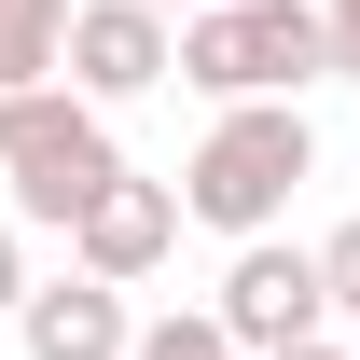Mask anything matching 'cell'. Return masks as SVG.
I'll list each match as a JSON object with an SVG mask.
<instances>
[{"mask_svg": "<svg viewBox=\"0 0 360 360\" xmlns=\"http://www.w3.org/2000/svg\"><path fill=\"white\" fill-rule=\"evenodd\" d=\"M167 84H194L208 111L222 97H305V84H333V28H319V0H180Z\"/></svg>", "mask_w": 360, "mask_h": 360, "instance_id": "6da1fadb", "label": "cell"}, {"mask_svg": "<svg viewBox=\"0 0 360 360\" xmlns=\"http://www.w3.org/2000/svg\"><path fill=\"white\" fill-rule=\"evenodd\" d=\"M305 180H319L305 97H222V125L194 139V167H180L167 194H180V222H208V236H264Z\"/></svg>", "mask_w": 360, "mask_h": 360, "instance_id": "7a4b0ae2", "label": "cell"}, {"mask_svg": "<svg viewBox=\"0 0 360 360\" xmlns=\"http://www.w3.org/2000/svg\"><path fill=\"white\" fill-rule=\"evenodd\" d=\"M111 167H125V139H111V111H97L84 84L42 70V84L0 97V208H14L28 236H70V208H84Z\"/></svg>", "mask_w": 360, "mask_h": 360, "instance_id": "3957f363", "label": "cell"}, {"mask_svg": "<svg viewBox=\"0 0 360 360\" xmlns=\"http://www.w3.org/2000/svg\"><path fill=\"white\" fill-rule=\"evenodd\" d=\"M208 319H222L236 347L264 360V347H291V333H333V291H319V250H291V236H236V264H222V291H208Z\"/></svg>", "mask_w": 360, "mask_h": 360, "instance_id": "277c9868", "label": "cell"}, {"mask_svg": "<svg viewBox=\"0 0 360 360\" xmlns=\"http://www.w3.org/2000/svg\"><path fill=\"white\" fill-rule=\"evenodd\" d=\"M167 250H180V194H167V180H139V167H111L84 208H70V264L111 277V291H139Z\"/></svg>", "mask_w": 360, "mask_h": 360, "instance_id": "5b68a950", "label": "cell"}, {"mask_svg": "<svg viewBox=\"0 0 360 360\" xmlns=\"http://www.w3.org/2000/svg\"><path fill=\"white\" fill-rule=\"evenodd\" d=\"M56 84H84L97 111L167 84V14L153 0H70V42H56Z\"/></svg>", "mask_w": 360, "mask_h": 360, "instance_id": "8992f818", "label": "cell"}, {"mask_svg": "<svg viewBox=\"0 0 360 360\" xmlns=\"http://www.w3.org/2000/svg\"><path fill=\"white\" fill-rule=\"evenodd\" d=\"M125 333H139L125 291H111V277H84V264L14 291V347H28V360H125Z\"/></svg>", "mask_w": 360, "mask_h": 360, "instance_id": "52a82bcc", "label": "cell"}, {"mask_svg": "<svg viewBox=\"0 0 360 360\" xmlns=\"http://www.w3.org/2000/svg\"><path fill=\"white\" fill-rule=\"evenodd\" d=\"M56 42H70V0H0V97H14V84H42Z\"/></svg>", "mask_w": 360, "mask_h": 360, "instance_id": "ba28073f", "label": "cell"}, {"mask_svg": "<svg viewBox=\"0 0 360 360\" xmlns=\"http://www.w3.org/2000/svg\"><path fill=\"white\" fill-rule=\"evenodd\" d=\"M125 360H250V347H236L222 319L194 305V319H139V333H125Z\"/></svg>", "mask_w": 360, "mask_h": 360, "instance_id": "9c48e42d", "label": "cell"}, {"mask_svg": "<svg viewBox=\"0 0 360 360\" xmlns=\"http://www.w3.org/2000/svg\"><path fill=\"white\" fill-rule=\"evenodd\" d=\"M319 291H333V319H360V208L319 236Z\"/></svg>", "mask_w": 360, "mask_h": 360, "instance_id": "30bf717a", "label": "cell"}, {"mask_svg": "<svg viewBox=\"0 0 360 360\" xmlns=\"http://www.w3.org/2000/svg\"><path fill=\"white\" fill-rule=\"evenodd\" d=\"M319 28H333V84H360V0H319Z\"/></svg>", "mask_w": 360, "mask_h": 360, "instance_id": "8fae6325", "label": "cell"}, {"mask_svg": "<svg viewBox=\"0 0 360 360\" xmlns=\"http://www.w3.org/2000/svg\"><path fill=\"white\" fill-rule=\"evenodd\" d=\"M14 291H28V222L0 208V319H14Z\"/></svg>", "mask_w": 360, "mask_h": 360, "instance_id": "7c38bea8", "label": "cell"}, {"mask_svg": "<svg viewBox=\"0 0 360 360\" xmlns=\"http://www.w3.org/2000/svg\"><path fill=\"white\" fill-rule=\"evenodd\" d=\"M264 360H347V347H333V333H291V347H264Z\"/></svg>", "mask_w": 360, "mask_h": 360, "instance_id": "4fadbf2b", "label": "cell"}, {"mask_svg": "<svg viewBox=\"0 0 360 360\" xmlns=\"http://www.w3.org/2000/svg\"><path fill=\"white\" fill-rule=\"evenodd\" d=\"M153 14H180V0H153Z\"/></svg>", "mask_w": 360, "mask_h": 360, "instance_id": "5bb4252c", "label": "cell"}, {"mask_svg": "<svg viewBox=\"0 0 360 360\" xmlns=\"http://www.w3.org/2000/svg\"><path fill=\"white\" fill-rule=\"evenodd\" d=\"M347 360H360V347H347Z\"/></svg>", "mask_w": 360, "mask_h": 360, "instance_id": "9a60e30c", "label": "cell"}]
</instances>
